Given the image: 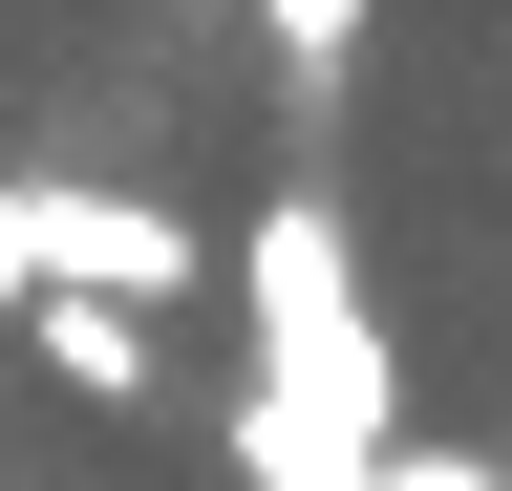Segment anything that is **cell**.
<instances>
[{
	"mask_svg": "<svg viewBox=\"0 0 512 491\" xmlns=\"http://www.w3.org/2000/svg\"><path fill=\"white\" fill-rule=\"evenodd\" d=\"M64 299V171H0V321Z\"/></svg>",
	"mask_w": 512,
	"mask_h": 491,
	"instance_id": "277c9868",
	"label": "cell"
},
{
	"mask_svg": "<svg viewBox=\"0 0 512 491\" xmlns=\"http://www.w3.org/2000/svg\"><path fill=\"white\" fill-rule=\"evenodd\" d=\"M22 342H43L64 406H150V385H171V363H150V299H43Z\"/></svg>",
	"mask_w": 512,
	"mask_h": 491,
	"instance_id": "3957f363",
	"label": "cell"
},
{
	"mask_svg": "<svg viewBox=\"0 0 512 491\" xmlns=\"http://www.w3.org/2000/svg\"><path fill=\"white\" fill-rule=\"evenodd\" d=\"M256 43H278V86H342L363 65V0H256Z\"/></svg>",
	"mask_w": 512,
	"mask_h": 491,
	"instance_id": "5b68a950",
	"label": "cell"
},
{
	"mask_svg": "<svg viewBox=\"0 0 512 491\" xmlns=\"http://www.w3.org/2000/svg\"><path fill=\"white\" fill-rule=\"evenodd\" d=\"M235 299H256V363H235V491H384L406 470V363L363 321V235L342 193H278L235 235Z\"/></svg>",
	"mask_w": 512,
	"mask_h": 491,
	"instance_id": "6da1fadb",
	"label": "cell"
},
{
	"mask_svg": "<svg viewBox=\"0 0 512 491\" xmlns=\"http://www.w3.org/2000/svg\"><path fill=\"white\" fill-rule=\"evenodd\" d=\"M384 491H512L491 449H406V470H384Z\"/></svg>",
	"mask_w": 512,
	"mask_h": 491,
	"instance_id": "8992f818",
	"label": "cell"
},
{
	"mask_svg": "<svg viewBox=\"0 0 512 491\" xmlns=\"http://www.w3.org/2000/svg\"><path fill=\"white\" fill-rule=\"evenodd\" d=\"M192 278H214V235H192L171 193H86V171H64V299H150L171 321Z\"/></svg>",
	"mask_w": 512,
	"mask_h": 491,
	"instance_id": "7a4b0ae2",
	"label": "cell"
}]
</instances>
